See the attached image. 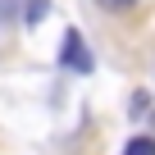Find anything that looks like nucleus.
Wrapping results in <instances>:
<instances>
[{"instance_id":"20e7f679","label":"nucleus","mask_w":155,"mask_h":155,"mask_svg":"<svg viewBox=\"0 0 155 155\" xmlns=\"http://www.w3.org/2000/svg\"><path fill=\"white\" fill-rule=\"evenodd\" d=\"M105 9H128V5H137V0H101Z\"/></svg>"},{"instance_id":"7ed1b4c3","label":"nucleus","mask_w":155,"mask_h":155,"mask_svg":"<svg viewBox=\"0 0 155 155\" xmlns=\"http://www.w3.org/2000/svg\"><path fill=\"white\" fill-rule=\"evenodd\" d=\"M123 155H155V137H132L123 146Z\"/></svg>"},{"instance_id":"f257e3e1","label":"nucleus","mask_w":155,"mask_h":155,"mask_svg":"<svg viewBox=\"0 0 155 155\" xmlns=\"http://www.w3.org/2000/svg\"><path fill=\"white\" fill-rule=\"evenodd\" d=\"M59 64H64V68H73V73H91V68H96V59H91V50L82 46L78 28H64V41H59Z\"/></svg>"},{"instance_id":"f03ea898","label":"nucleus","mask_w":155,"mask_h":155,"mask_svg":"<svg viewBox=\"0 0 155 155\" xmlns=\"http://www.w3.org/2000/svg\"><path fill=\"white\" fill-rule=\"evenodd\" d=\"M46 14H50V5H46V0H28V9H23V23H28V28H37Z\"/></svg>"}]
</instances>
